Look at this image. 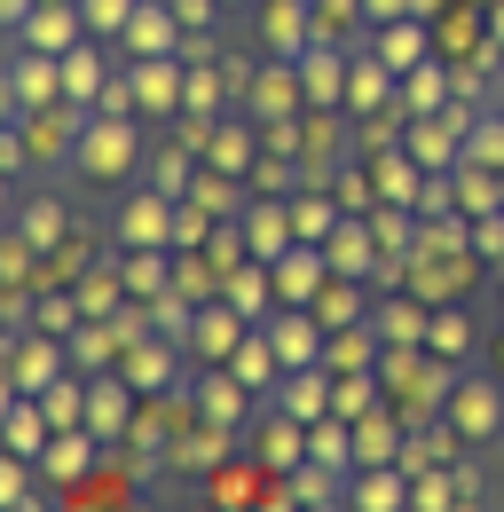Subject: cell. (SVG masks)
Returning a JSON list of instances; mask_svg holds the SVG:
<instances>
[{
  "mask_svg": "<svg viewBox=\"0 0 504 512\" xmlns=\"http://www.w3.org/2000/svg\"><path fill=\"white\" fill-rule=\"evenodd\" d=\"M347 505H363V512L410 505V465H402V457H386V465H355V481H347Z\"/></svg>",
  "mask_w": 504,
  "mask_h": 512,
  "instance_id": "10",
  "label": "cell"
},
{
  "mask_svg": "<svg viewBox=\"0 0 504 512\" xmlns=\"http://www.w3.org/2000/svg\"><path fill=\"white\" fill-rule=\"evenodd\" d=\"M95 434H87V426H63L56 442L40 449V481H48V489H56V497H71V489H87V473H95Z\"/></svg>",
  "mask_w": 504,
  "mask_h": 512,
  "instance_id": "4",
  "label": "cell"
},
{
  "mask_svg": "<svg viewBox=\"0 0 504 512\" xmlns=\"http://www.w3.org/2000/svg\"><path fill=\"white\" fill-rule=\"evenodd\" d=\"M229 371H237L252 394H268V386L284 379V363H276V339H268V331H245V339H237V355H229Z\"/></svg>",
  "mask_w": 504,
  "mask_h": 512,
  "instance_id": "23",
  "label": "cell"
},
{
  "mask_svg": "<svg viewBox=\"0 0 504 512\" xmlns=\"http://www.w3.org/2000/svg\"><path fill=\"white\" fill-rule=\"evenodd\" d=\"M71 166L87 174V182H103V190H119L126 174L142 166V134H134V111H95L79 142H71Z\"/></svg>",
  "mask_w": 504,
  "mask_h": 512,
  "instance_id": "1",
  "label": "cell"
},
{
  "mask_svg": "<svg viewBox=\"0 0 504 512\" xmlns=\"http://www.w3.org/2000/svg\"><path fill=\"white\" fill-rule=\"evenodd\" d=\"M378 253H386V245L371 237V221H339V229L323 237V260H331V276H378V268H386Z\"/></svg>",
  "mask_w": 504,
  "mask_h": 512,
  "instance_id": "12",
  "label": "cell"
},
{
  "mask_svg": "<svg viewBox=\"0 0 504 512\" xmlns=\"http://www.w3.org/2000/svg\"><path fill=\"white\" fill-rule=\"evenodd\" d=\"M237 237H245L252 260H284L300 237H292V205H245V221H237Z\"/></svg>",
  "mask_w": 504,
  "mask_h": 512,
  "instance_id": "14",
  "label": "cell"
},
{
  "mask_svg": "<svg viewBox=\"0 0 504 512\" xmlns=\"http://www.w3.org/2000/svg\"><path fill=\"white\" fill-rule=\"evenodd\" d=\"M378 64H386V71H418V64H426V16H394V24H378Z\"/></svg>",
  "mask_w": 504,
  "mask_h": 512,
  "instance_id": "22",
  "label": "cell"
},
{
  "mask_svg": "<svg viewBox=\"0 0 504 512\" xmlns=\"http://www.w3.org/2000/svg\"><path fill=\"white\" fill-rule=\"evenodd\" d=\"M174 245H182V253L205 245V213H197V205H174Z\"/></svg>",
  "mask_w": 504,
  "mask_h": 512,
  "instance_id": "43",
  "label": "cell"
},
{
  "mask_svg": "<svg viewBox=\"0 0 504 512\" xmlns=\"http://www.w3.org/2000/svg\"><path fill=\"white\" fill-rule=\"evenodd\" d=\"M441 95H449L441 64H418V71H410V87H402V111H410V119H418V111H441Z\"/></svg>",
  "mask_w": 504,
  "mask_h": 512,
  "instance_id": "36",
  "label": "cell"
},
{
  "mask_svg": "<svg viewBox=\"0 0 504 512\" xmlns=\"http://www.w3.org/2000/svg\"><path fill=\"white\" fill-rule=\"evenodd\" d=\"M182 40H189V24L174 16V0L166 8H134V24H126V56H182Z\"/></svg>",
  "mask_w": 504,
  "mask_h": 512,
  "instance_id": "11",
  "label": "cell"
},
{
  "mask_svg": "<svg viewBox=\"0 0 504 512\" xmlns=\"http://www.w3.org/2000/svg\"><path fill=\"white\" fill-rule=\"evenodd\" d=\"M441 418H449L465 442H497V434H504V379H497V371L457 379V386H449V402H441Z\"/></svg>",
  "mask_w": 504,
  "mask_h": 512,
  "instance_id": "2",
  "label": "cell"
},
{
  "mask_svg": "<svg viewBox=\"0 0 504 512\" xmlns=\"http://www.w3.org/2000/svg\"><path fill=\"white\" fill-rule=\"evenodd\" d=\"M331 229H339V205L331 197H292V237L300 245H323Z\"/></svg>",
  "mask_w": 504,
  "mask_h": 512,
  "instance_id": "31",
  "label": "cell"
},
{
  "mask_svg": "<svg viewBox=\"0 0 504 512\" xmlns=\"http://www.w3.org/2000/svg\"><path fill=\"white\" fill-rule=\"evenodd\" d=\"M300 79H308V111H347V48L331 40L300 48Z\"/></svg>",
  "mask_w": 504,
  "mask_h": 512,
  "instance_id": "7",
  "label": "cell"
},
{
  "mask_svg": "<svg viewBox=\"0 0 504 512\" xmlns=\"http://www.w3.org/2000/svg\"><path fill=\"white\" fill-rule=\"evenodd\" d=\"M79 292H40V308H32V331H56V339H71L79 331Z\"/></svg>",
  "mask_w": 504,
  "mask_h": 512,
  "instance_id": "32",
  "label": "cell"
},
{
  "mask_svg": "<svg viewBox=\"0 0 504 512\" xmlns=\"http://www.w3.org/2000/svg\"><path fill=\"white\" fill-rule=\"evenodd\" d=\"M308 457H315V465H339V473H355V426H339V418H315V426H308Z\"/></svg>",
  "mask_w": 504,
  "mask_h": 512,
  "instance_id": "29",
  "label": "cell"
},
{
  "mask_svg": "<svg viewBox=\"0 0 504 512\" xmlns=\"http://www.w3.org/2000/svg\"><path fill=\"white\" fill-rule=\"evenodd\" d=\"M16 229H24V237H32L40 253H56V245H63V229H71V213H63V197H32V205L16 213Z\"/></svg>",
  "mask_w": 504,
  "mask_h": 512,
  "instance_id": "28",
  "label": "cell"
},
{
  "mask_svg": "<svg viewBox=\"0 0 504 512\" xmlns=\"http://www.w3.org/2000/svg\"><path fill=\"white\" fill-rule=\"evenodd\" d=\"M221 8H245V0H221Z\"/></svg>",
  "mask_w": 504,
  "mask_h": 512,
  "instance_id": "47",
  "label": "cell"
},
{
  "mask_svg": "<svg viewBox=\"0 0 504 512\" xmlns=\"http://www.w3.org/2000/svg\"><path fill=\"white\" fill-rule=\"evenodd\" d=\"M386 95H394V71L378 64V56H355V64H347V119H363Z\"/></svg>",
  "mask_w": 504,
  "mask_h": 512,
  "instance_id": "27",
  "label": "cell"
},
{
  "mask_svg": "<svg viewBox=\"0 0 504 512\" xmlns=\"http://www.w3.org/2000/svg\"><path fill=\"white\" fill-rule=\"evenodd\" d=\"M48 442H56L48 402H40V394H8V457H40Z\"/></svg>",
  "mask_w": 504,
  "mask_h": 512,
  "instance_id": "19",
  "label": "cell"
},
{
  "mask_svg": "<svg viewBox=\"0 0 504 512\" xmlns=\"http://www.w3.org/2000/svg\"><path fill=\"white\" fill-rule=\"evenodd\" d=\"M87 434H95V442L134 434V386H126L119 371H95V379H87Z\"/></svg>",
  "mask_w": 504,
  "mask_h": 512,
  "instance_id": "6",
  "label": "cell"
},
{
  "mask_svg": "<svg viewBox=\"0 0 504 512\" xmlns=\"http://www.w3.org/2000/svg\"><path fill=\"white\" fill-rule=\"evenodd\" d=\"M119 379L134 394H166L174 386V347H158V339H126L119 347Z\"/></svg>",
  "mask_w": 504,
  "mask_h": 512,
  "instance_id": "17",
  "label": "cell"
},
{
  "mask_svg": "<svg viewBox=\"0 0 504 512\" xmlns=\"http://www.w3.org/2000/svg\"><path fill=\"white\" fill-rule=\"evenodd\" d=\"M363 16H371V24H394V16H410V0H363Z\"/></svg>",
  "mask_w": 504,
  "mask_h": 512,
  "instance_id": "44",
  "label": "cell"
},
{
  "mask_svg": "<svg viewBox=\"0 0 504 512\" xmlns=\"http://www.w3.org/2000/svg\"><path fill=\"white\" fill-rule=\"evenodd\" d=\"M315 316H323V331H347V323H363V292L355 284H323L315 292Z\"/></svg>",
  "mask_w": 504,
  "mask_h": 512,
  "instance_id": "33",
  "label": "cell"
},
{
  "mask_svg": "<svg viewBox=\"0 0 504 512\" xmlns=\"http://www.w3.org/2000/svg\"><path fill=\"white\" fill-rule=\"evenodd\" d=\"M284 410L292 418H331V379H323V363H308V371H284Z\"/></svg>",
  "mask_w": 504,
  "mask_h": 512,
  "instance_id": "26",
  "label": "cell"
},
{
  "mask_svg": "<svg viewBox=\"0 0 504 512\" xmlns=\"http://www.w3.org/2000/svg\"><path fill=\"white\" fill-rule=\"evenodd\" d=\"M497 379H504V331H497Z\"/></svg>",
  "mask_w": 504,
  "mask_h": 512,
  "instance_id": "46",
  "label": "cell"
},
{
  "mask_svg": "<svg viewBox=\"0 0 504 512\" xmlns=\"http://www.w3.org/2000/svg\"><path fill=\"white\" fill-rule=\"evenodd\" d=\"M252 323L237 316V308H229V300H221V308H205V316H189V339L182 347H197V355H205V363H229V355H237V339H245Z\"/></svg>",
  "mask_w": 504,
  "mask_h": 512,
  "instance_id": "15",
  "label": "cell"
},
{
  "mask_svg": "<svg viewBox=\"0 0 504 512\" xmlns=\"http://www.w3.org/2000/svg\"><path fill=\"white\" fill-rule=\"evenodd\" d=\"M378 339H394V347H410V339H426V316L418 308H402V300H378Z\"/></svg>",
  "mask_w": 504,
  "mask_h": 512,
  "instance_id": "35",
  "label": "cell"
},
{
  "mask_svg": "<svg viewBox=\"0 0 504 512\" xmlns=\"http://www.w3.org/2000/svg\"><path fill=\"white\" fill-rule=\"evenodd\" d=\"M126 245H174V197L158 190V182L119 205V253Z\"/></svg>",
  "mask_w": 504,
  "mask_h": 512,
  "instance_id": "5",
  "label": "cell"
},
{
  "mask_svg": "<svg viewBox=\"0 0 504 512\" xmlns=\"http://www.w3.org/2000/svg\"><path fill=\"white\" fill-rule=\"evenodd\" d=\"M473 253H481V260H504V205H497V213H481V229H473Z\"/></svg>",
  "mask_w": 504,
  "mask_h": 512,
  "instance_id": "42",
  "label": "cell"
},
{
  "mask_svg": "<svg viewBox=\"0 0 504 512\" xmlns=\"http://www.w3.org/2000/svg\"><path fill=\"white\" fill-rule=\"evenodd\" d=\"M32 8H40V0H0V16H8V32H16V24L32 16Z\"/></svg>",
  "mask_w": 504,
  "mask_h": 512,
  "instance_id": "45",
  "label": "cell"
},
{
  "mask_svg": "<svg viewBox=\"0 0 504 512\" xmlns=\"http://www.w3.org/2000/svg\"><path fill=\"white\" fill-rule=\"evenodd\" d=\"M331 410H339V418H363V410H378V402H371V379H363V371H347V379L331 386Z\"/></svg>",
  "mask_w": 504,
  "mask_h": 512,
  "instance_id": "41",
  "label": "cell"
},
{
  "mask_svg": "<svg viewBox=\"0 0 504 512\" xmlns=\"http://www.w3.org/2000/svg\"><path fill=\"white\" fill-rule=\"evenodd\" d=\"M40 402H48V418H56V434H63V426H87V386H79V379H56L48 394H40Z\"/></svg>",
  "mask_w": 504,
  "mask_h": 512,
  "instance_id": "37",
  "label": "cell"
},
{
  "mask_svg": "<svg viewBox=\"0 0 504 512\" xmlns=\"http://www.w3.org/2000/svg\"><path fill=\"white\" fill-rule=\"evenodd\" d=\"M371 237L386 253H410V245H418V237H410V205H386V213L371 205Z\"/></svg>",
  "mask_w": 504,
  "mask_h": 512,
  "instance_id": "38",
  "label": "cell"
},
{
  "mask_svg": "<svg viewBox=\"0 0 504 512\" xmlns=\"http://www.w3.org/2000/svg\"><path fill=\"white\" fill-rule=\"evenodd\" d=\"M189 394H197V410H205L197 426H229V434H237V426H245V418H252V386L237 379L229 363H221L213 379H197V386H189Z\"/></svg>",
  "mask_w": 504,
  "mask_h": 512,
  "instance_id": "8",
  "label": "cell"
},
{
  "mask_svg": "<svg viewBox=\"0 0 504 512\" xmlns=\"http://www.w3.org/2000/svg\"><path fill=\"white\" fill-rule=\"evenodd\" d=\"M386 457H402V426H394V410L378 402L355 418V465H386Z\"/></svg>",
  "mask_w": 504,
  "mask_h": 512,
  "instance_id": "24",
  "label": "cell"
},
{
  "mask_svg": "<svg viewBox=\"0 0 504 512\" xmlns=\"http://www.w3.org/2000/svg\"><path fill=\"white\" fill-rule=\"evenodd\" d=\"M221 457H229V426H205V434H182V442H174V465L197 473V481H205Z\"/></svg>",
  "mask_w": 504,
  "mask_h": 512,
  "instance_id": "30",
  "label": "cell"
},
{
  "mask_svg": "<svg viewBox=\"0 0 504 512\" xmlns=\"http://www.w3.org/2000/svg\"><path fill=\"white\" fill-rule=\"evenodd\" d=\"M63 379V339L40 331V339H16V363H8V394H48Z\"/></svg>",
  "mask_w": 504,
  "mask_h": 512,
  "instance_id": "9",
  "label": "cell"
},
{
  "mask_svg": "<svg viewBox=\"0 0 504 512\" xmlns=\"http://www.w3.org/2000/svg\"><path fill=\"white\" fill-rule=\"evenodd\" d=\"M32 465H40V457H8V465H0V505H40Z\"/></svg>",
  "mask_w": 504,
  "mask_h": 512,
  "instance_id": "39",
  "label": "cell"
},
{
  "mask_svg": "<svg viewBox=\"0 0 504 512\" xmlns=\"http://www.w3.org/2000/svg\"><path fill=\"white\" fill-rule=\"evenodd\" d=\"M252 127H260L252 111H229L221 134L205 142V166H213V174H229V182H237V174H260V166H252Z\"/></svg>",
  "mask_w": 504,
  "mask_h": 512,
  "instance_id": "18",
  "label": "cell"
},
{
  "mask_svg": "<svg viewBox=\"0 0 504 512\" xmlns=\"http://www.w3.org/2000/svg\"><path fill=\"white\" fill-rule=\"evenodd\" d=\"M63 95H71V103H87V111H95V103L111 95V64H103V40H79V48L63 56Z\"/></svg>",
  "mask_w": 504,
  "mask_h": 512,
  "instance_id": "20",
  "label": "cell"
},
{
  "mask_svg": "<svg viewBox=\"0 0 504 512\" xmlns=\"http://www.w3.org/2000/svg\"><path fill=\"white\" fill-rule=\"evenodd\" d=\"M221 300H229V308H237L245 323H268L276 308H284V300H276V268H268V260H252V268H237V276L221 284Z\"/></svg>",
  "mask_w": 504,
  "mask_h": 512,
  "instance_id": "16",
  "label": "cell"
},
{
  "mask_svg": "<svg viewBox=\"0 0 504 512\" xmlns=\"http://www.w3.org/2000/svg\"><path fill=\"white\" fill-rule=\"evenodd\" d=\"M418 174H426V166H418L410 150H378V158H371V190L386 197V205H418V197H426Z\"/></svg>",
  "mask_w": 504,
  "mask_h": 512,
  "instance_id": "21",
  "label": "cell"
},
{
  "mask_svg": "<svg viewBox=\"0 0 504 512\" xmlns=\"http://www.w3.org/2000/svg\"><path fill=\"white\" fill-rule=\"evenodd\" d=\"M426 347H434L441 363H457V355H473V316H465L457 300H441L434 316H426Z\"/></svg>",
  "mask_w": 504,
  "mask_h": 512,
  "instance_id": "25",
  "label": "cell"
},
{
  "mask_svg": "<svg viewBox=\"0 0 504 512\" xmlns=\"http://www.w3.org/2000/svg\"><path fill=\"white\" fill-rule=\"evenodd\" d=\"M473 166H504V119H473V150H465ZM457 158V166H465Z\"/></svg>",
  "mask_w": 504,
  "mask_h": 512,
  "instance_id": "40",
  "label": "cell"
},
{
  "mask_svg": "<svg viewBox=\"0 0 504 512\" xmlns=\"http://www.w3.org/2000/svg\"><path fill=\"white\" fill-rule=\"evenodd\" d=\"M252 457L268 465V473H292V465H308V418H292V410H276L260 434H252Z\"/></svg>",
  "mask_w": 504,
  "mask_h": 512,
  "instance_id": "13",
  "label": "cell"
},
{
  "mask_svg": "<svg viewBox=\"0 0 504 512\" xmlns=\"http://www.w3.org/2000/svg\"><path fill=\"white\" fill-rule=\"evenodd\" d=\"M134 8H142V0H79V16H87V32H95V40H126Z\"/></svg>",
  "mask_w": 504,
  "mask_h": 512,
  "instance_id": "34",
  "label": "cell"
},
{
  "mask_svg": "<svg viewBox=\"0 0 504 512\" xmlns=\"http://www.w3.org/2000/svg\"><path fill=\"white\" fill-rule=\"evenodd\" d=\"M79 40H95L87 16H79V0H40V8L16 24V48H40V56H71Z\"/></svg>",
  "mask_w": 504,
  "mask_h": 512,
  "instance_id": "3",
  "label": "cell"
}]
</instances>
